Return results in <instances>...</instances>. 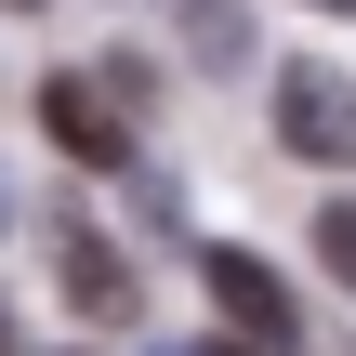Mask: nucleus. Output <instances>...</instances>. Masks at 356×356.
I'll return each instance as SVG.
<instances>
[{"instance_id":"2","label":"nucleus","mask_w":356,"mask_h":356,"mask_svg":"<svg viewBox=\"0 0 356 356\" xmlns=\"http://www.w3.org/2000/svg\"><path fill=\"white\" fill-rule=\"evenodd\" d=\"M277 145L317 159V172H356V79L343 66H277Z\"/></svg>"},{"instance_id":"6","label":"nucleus","mask_w":356,"mask_h":356,"mask_svg":"<svg viewBox=\"0 0 356 356\" xmlns=\"http://www.w3.org/2000/svg\"><path fill=\"white\" fill-rule=\"evenodd\" d=\"M0 238H13V172H0Z\"/></svg>"},{"instance_id":"1","label":"nucleus","mask_w":356,"mask_h":356,"mask_svg":"<svg viewBox=\"0 0 356 356\" xmlns=\"http://www.w3.org/2000/svg\"><path fill=\"white\" fill-rule=\"evenodd\" d=\"M198 291L238 317V356H291V343H304V304H291V277H277L264 251L211 238V251H198Z\"/></svg>"},{"instance_id":"3","label":"nucleus","mask_w":356,"mask_h":356,"mask_svg":"<svg viewBox=\"0 0 356 356\" xmlns=\"http://www.w3.org/2000/svg\"><path fill=\"white\" fill-rule=\"evenodd\" d=\"M40 132H53L66 159H92V172H119V159H132V119L106 106V79H92V66H53V79H40Z\"/></svg>"},{"instance_id":"8","label":"nucleus","mask_w":356,"mask_h":356,"mask_svg":"<svg viewBox=\"0 0 356 356\" xmlns=\"http://www.w3.org/2000/svg\"><path fill=\"white\" fill-rule=\"evenodd\" d=\"M317 13H356V0H317Z\"/></svg>"},{"instance_id":"9","label":"nucleus","mask_w":356,"mask_h":356,"mask_svg":"<svg viewBox=\"0 0 356 356\" xmlns=\"http://www.w3.org/2000/svg\"><path fill=\"white\" fill-rule=\"evenodd\" d=\"M198 356H238V343H198Z\"/></svg>"},{"instance_id":"5","label":"nucleus","mask_w":356,"mask_h":356,"mask_svg":"<svg viewBox=\"0 0 356 356\" xmlns=\"http://www.w3.org/2000/svg\"><path fill=\"white\" fill-rule=\"evenodd\" d=\"M317 264L356 291V198H330V211H317Z\"/></svg>"},{"instance_id":"10","label":"nucleus","mask_w":356,"mask_h":356,"mask_svg":"<svg viewBox=\"0 0 356 356\" xmlns=\"http://www.w3.org/2000/svg\"><path fill=\"white\" fill-rule=\"evenodd\" d=\"M0 356H26V343H0Z\"/></svg>"},{"instance_id":"4","label":"nucleus","mask_w":356,"mask_h":356,"mask_svg":"<svg viewBox=\"0 0 356 356\" xmlns=\"http://www.w3.org/2000/svg\"><path fill=\"white\" fill-rule=\"evenodd\" d=\"M53 277H66V304H79V317H106V330L132 317V264H119V251H106V238H92L79 211L53 225Z\"/></svg>"},{"instance_id":"7","label":"nucleus","mask_w":356,"mask_h":356,"mask_svg":"<svg viewBox=\"0 0 356 356\" xmlns=\"http://www.w3.org/2000/svg\"><path fill=\"white\" fill-rule=\"evenodd\" d=\"M13 13H53V0H13Z\"/></svg>"}]
</instances>
